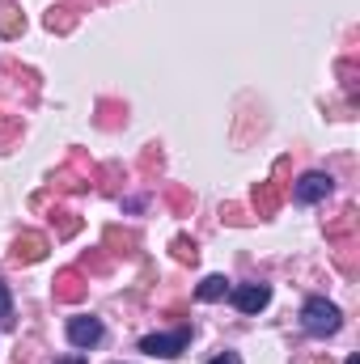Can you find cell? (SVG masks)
Masks as SVG:
<instances>
[{
  "label": "cell",
  "instance_id": "obj_1",
  "mask_svg": "<svg viewBox=\"0 0 360 364\" xmlns=\"http://www.w3.org/2000/svg\"><path fill=\"white\" fill-rule=\"evenodd\" d=\"M301 326H305V335L327 339V335H335V331L344 326V314H339V305H331L327 296H309V301L301 305Z\"/></svg>",
  "mask_w": 360,
  "mask_h": 364
},
{
  "label": "cell",
  "instance_id": "obj_2",
  "mask_svg": "<svg viewBox=\"0 0 360 364\" xmlns=\"http://www.w3.org/2000/svg\"><path fill=\"white\" fill-rule=\"evenodd\" d=\"M191 343V326H179L174 335H144L140 339V352H149V356H182V348Z\"/></svg>",
  "mask_w": 360,
  "mask_h": 364
},
{
  "label": "cell",
  "instance_id": "obj_3",
  "mask_svg": "<svg viewBox=\"0 0 360 364\" xmlns=\"http://www.w3.org/2000/svg\"><path fill=\"white\" fill-rule=\"evenodd\" d=\"M229 296H233V305L242 314H259V309H268L271 288L268 284H242V288H229Z\"/></svg>",
  "mask_w": 360,
  "mask_h": 364
},
{
  "label": "cell",
  "instance_id": "obj_4",
  "mask_svg": "<svg viewBox=\"0 0 360 364\" xmlns=\"http://www.w3.org/2000/svg\"><path fill=\"white\" fill-rule=\"evenodd\" d=\"M331 195V174H301V182L292 186V199L297 203H318V199H327Z\"/></svg>",
  "mask_w": 360,
  "mask_h": 364
},
{
  "label": "cell",
  "instance_id": "obj_5",
  "mask_svg": "<svg viewBox=\"0 0 360 364\" xmlns=\"http://www.w3.org/2000/svg\"><path fill=\"white\" fill-rule=\"evenodd\" d=\"M68 343L73 348H93V343H102V322L97 318H73L68 322Z\"/></svg>",
  "mask_w": 360,
  "mask_h": 364
},
{
  "label": "cell",
  "instance_id": "obj_6",
  "mask_svg": "<svg viewBox=\"0 0 360 364\" xmlns=\"http://www.w3.org/2000/svg\"><path fill=\"white\" fill-rule=\"evenodd\" d=\"M47 259V237L43 233H21L13 242V263H38Z\"/></svg>",
  "mask_w": 360,
  "mask_h": 364
},
{
  "label": "cell",
  "instance_id": "obj_7",
  "mask_svg": "<svg viewBox=\"0 0 360 364\" xmlns=\"http://www.w3.org/2000/svg\"><path fill=\"white\" fill-rule=\"evenodd\" d=\"M280 203H284V182L280 178H268V182L255 186V212H259V216H271Z\"/></svg>",
  "mask_w": 360,
  "mask_h": 364
},
{
  "label": "cell",
  "instance_id": "obj_8",
  "mask_svg": "<svg viewBox=\"0 0 360 364\" xmlns=\"http://www.w3.org/2000/svg\"><path fill=\"white\" fill-rule=\"evenodd\" d=\"M85 296V279H81V272H60L55 275V301H64V305H77Z\"/></svg>",
  "mask_w": 360,
  "mask_h": 364
},
{
  "label": "cell",
  "instance_id": "obj_9",
  "mask_svg": "<svg viewBox=\"0 0 360 364\" xmlns=\"http://www.w3.org/2000/svg\"><path fill=\"white\" fill-rule=\"evenodd\" d=\"M21 30H26L21 9L13 0H0V38H21Z\"/></svg>",
  "mask_w": 360,
  "mask_h": 364
},
{
  "label": "cell",
  "instance_id": "obj_10",
  "mask_svg": "<svg viewBox=\"0 0 360 364\" xmlns=\"http://www.w3.org/2000/svg\"><path fill=\"white\" fill-rule=\"evenodd\" d=\"M352 233H356V208H344V212H339V220H335V225H327V237L344 246V242H352Z\"/></svg>",
  "mask_w": 360,
  "mask_h": 364
},
{
  "label": "cell",
  "instance_id": "obj_11",
  "mask_svg": "<svg viewBox=\"0 0 360 364\" xmlns=\"http://www.w3.org/2000/svg\"><path fill=\"white\" fill-rule=\"evenodd\" d=\"M195 296H199V301H221V296H229V279H225V275H208V279L195 288Z\"/></svg>",
  "mask_w": 360,
  "mask_h": 364
},
{
  "label": "cell",
  "instance_id": "obj_12",
  "mask_svg": "<svg viewBox=\"0 0 360 364\" xmlns=\"http://www.w3.org/2000/svg\"><path fill=\"white\" fill-rule=\"evenodd\" d=\"M47 30H60V34H68V30H73V17H68V9H51V13H47Z\"/></svg>",
  "mask_w": 360,
  "mask_h": 364
},
{
  "label": "cell",
  "instance_id": "obj_13",
  "mask_svg": "<svg viewBox=\"0 0 360 364\" xmlns=\"http://www.w3.org/2000/svg\"><path fill=\"white\" fill-rule=\"evenodd\" d=\"M174 259H179V263H195V259H199V250H195L191 237H174Z\"/></svg>",
  "mask_w": 360,
  "mask_h": 364
},
{
  "label": "cell",
  "instance_id": "obj_14",
  "mask_svg": "<svg viewBox=\"0 0 360 364\" xmlns=\"http://www.w3.org/2000/svg\"><path fill=\"white\" fill-rule=\"evenodd\" d=\"M55 216H60V237H73V233L81 229V220H77L73 212H55Z\"/></svg>",
  "mask_w": 360,
  "mask_h": 364
},
{
  "label": "cell",
  "instance_id": "obj_15",
  "mask_svg": "<svg viewBox=\"0 0 360 364\" xmlns=\"http://www.w3.org/2000/svg\"><path fill=\"white\" fill-rule=\"evenodd\" d=\"M0 322H13V296H9L4 279H0Z\"/></svg>",
  "mask_w": 360,
  "mask_h": 364
},
{
  "label": "cell",
  "instance_id": "obj_16",
  "mask_svg": "<svg viewBox=\"0 0 360 364\" xmlns=\"http://www.w3.org/2000/svg\"><path fill=\"white\" fill-rule=\"evenodd\" d=\"M170 203H174L179 212H186V203H191V199H186V191H182V186H174V191H170Z\"/></svg>",
  "mask_w": 360,
  "mask_h": 364
},
{
  "label": "cell",
  "instance_id": "obj_17",
  "mask_svg": "<svg viewBox=\"0 0 360 364\" xmlns=\"http://www.w3.org/2000/svg\"><path fill=\"white\" fill-rule=\"evenodd\" d=\"M212 364H242V356H238V352H225V356H216Z\"/></svg>",
  "mask_w": 360,
  "mask_h": 364
},
{
  "label": "cell",
  "instance_id": "obj_18",
  "mask_svg": "<svg viewBox=\"0 0 360 364\" xmlns=\"http://www.w3.org/2000/svg\"><path fill=\"white\" fill-rule=\"evenodd\" d=\"M55 364H85V356H64V360H55Z\"/></svg>",
  "mask_w": 360,
  "mask_h": 364
},
{
  "label": "cell",
  "instance_id": "obj_19",
  "mask_svg": "<svg viewBox=\"0 0 360 364\" xmlns=\"http://www.w3.org/2000/svg\"><path fill=\"white\" fill-rule=\"evenodd\" d=\"M348 364H360V356H348Z\"/></svg>",
  "mask_w": 360,
  "mask_h": 364
},
{
  "label": "cell",
  "instance_id": "obj_20",
  "mask_svg": "<svg viewBox=\"0 0 360 364\" xmlns=\"http://www.w3.org/2000/svg\"><path fill=\"white\" fill-rule=\"evenodd\" d=\"M318 364H331V360H318Z\"/></svg>",
  "mask_w": 360,
  "mask_h": 364
}]
</instances>
